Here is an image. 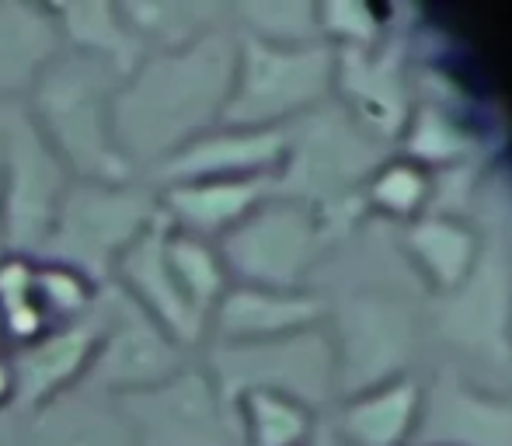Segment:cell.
Returning a JSON list of instances; mask_svg holds the SVG:
<instances>
[{"instance_id":"obj_1","label":"cell","mask_w":512,"mask_h":446,"mask_svg":"<svg viewBox=\"0 0 512 446\" xmlns=\"http://www.w3.org/2000/svg\"><path fill=\"white\" fill-rule=\"evenodd\" d=\"M237 28L216 32L189 46L147 53L115 88V143L136 175L189 147L223 115L234 81Z\"/></svg>"},{"instance_id":"obj_2","label":"cell","mask_w":512,"mask_h":446,"mask_svg":"<svg viewBox=\"0 0 512 446\" xmlns=\"http://www.w3.org/2000/svg\"><path fill=\"white\" fill-rule=\"evenodd\" d=\"M122 74L98 60L63 49L35 81L25 105L74 182H129L140 178L115 143V88Z\"/></svg>"},{"instance_id":"obj_3","label":"cell","mask_w":512,"mask_h":446,"mask_svg":"<svg viewBox=\"0 0 512 446\" xmlns=\"http://www.w3.org/2000/svg\"><path fill=\"white\" fill-rule=\"evenodd\" d=\"M161 220L157 189L143 178L129 182H74L60 203L49 237L35 258L74 265L95 283L112 269L154 223Z\"/></svg>"},{"instance_id":"obj_4","label":"cell","mask_w":512,"mask_h":446,"mask_svg":"<svg viewBox=\"0 0 512 446\" xmlns=\"http://www.w3.org/2000/svg\"><path fill=\"white\" fill-rule=\"evenodd\" d=\"M74 175L25 102H0V223L11 251L39 255Z\"/></svg>"},{"instance_id":"obj_5","label":"cell","mask_w":512,"mask_h":446,"mask_svg":"<svg viewBox=\"0 0 512 446\" xmlns=\"http://www.w3.org/2000/svg\"><path fill=\"white\" fill-rule=\"evenodd\" d=\"M98 325H102V335H98V349L84 387L108 394V398H126V394L164 384L199 352L164 332L112 283H105L102 300H98Z\"/></svg>"},{"instance_id":"obj_6","label":"cell","mask_w":512,"mask_h":446,"mask_svg":"<svg viewBox=\"0 0 512 446\" xmlns=\"http://www.w3.org/2000/svg\"><path fill=\"white\" fill-rule=\"evenodd\" d=\"M115 405L133 446H237L230 401L199 356L164 384L115 398Z\"/></svg>"},{"instance_id":"obj_7","label":"cell","mask_w":512,"mask_h":446,"mask_svg":"<svg viewBox=\"0 0 512 446\" xmlns=\"http://www.w3.org/2000/svg\"><path fill=\"white\" fill-rule=\"evenodd\" d=\"M98 335H102V325H98V307H95L91 318L77 321V325L49 328V332H42L32 342L11 349L14 412L28 415L35 408L49 405V401L84 387L91 359H95L98 349Z\"/></svg>"},{"instance_id":"obj_8","label":"cell","mask_w":512,"mask_h":446,"mask_svg":"<svg viewBox=\"0 0 512 446\" xmlns=\"http://www.w3.org/2000/svg\"><path fill=\"white\" fill-rule=\"evenodd\" d=\"M108 283L126 293L143 314H150L164 332H171L182 345H189V349H203L206 345V314H199L185 300V293L178 290L175 276L168 269V258H164V217L115 262Z\"/></svg>"},{"instance_id":"obj_9","label":"cell","mask_w":512,"mask_h":446,"mask_svg":"<svg viewBox=\"0 0 512 446\" xmlns=\"http://www.w3.org/2000/svg\"><path fill=\"white\" fill-rule=\"evenodd\" d=\"M276 168L262 171V175L189 178V182L154 185L161 217L175 230L206 237V241H220L230 227H237L269 196L272 182H276Z\"/></svg>"},{"instance_id":"obj_10","label":"cell","mask_w":512,"mask_h":446,"mask_svg":"<svg viewBox=\"0 0 512 446\" xmlns=\"http://www.w3.org/2000/svg\"><path fill=\"white\" fill-rule=\"evenodd\" d=\"M63 49L53 4L0 0V102H25Z\"/></svg>"},{"instance_id":"obj_11","label":"cell","mask_w":512,"mask_h":446,"mask_svg":"<svg viewBox=\"0 0 512 446\" xmlns=\"http://www.w3.org/2000/svg\"><path fill=\"white\" fill-rule=\"evenodd\" d=\"M18 446H133V436L115 398L77 387L28 412Z\"/></svg>"},{"instance_id":"obj_12","label":"cell","mask_w":512,"mask_h":446,"mask_svg":"<svg viewBox=\"0 0 512 446\" xmlns=\"http://www.w3.org/2000/svg\"><path fill=\"white\" fill-rule=\"evenodd\" d=\"M53 14L60 21L63 42L70 53L105 63L115 74L126 77L147 56L136 35L129 32L119 0H60V4H53Z\"/></svg>"},{"instance_id":"obj_13","label":"cell","mask_w":512,"mask_h":446,"mask_svg":"<svg viewBox=\"0 0 512 446\" xmlns=\"http://www.w3.org/2000/svg\"><path fill=\"white\" fill-rule=\"evenodd\" d=\"M119 11L143 53L189 46L230 18V7L213 0H119Z\"/></svg>"},{"instance_id":"obj_14","label":"cell","mask_w":512,"mask_h":446,"mask_svg":"<svg viewBox=\"0 0 512 446\" xmlns=\"http://www.w3.org/2000/svg\"><path fill=\"white\" fill-rule=\"evenodd\" d=\"M164 258H168V269L175 276L178 290L185 293V300L199 314H206L209 321V311L230 286V272L220 255V244L164 223Z\"/></svg>"},{"instance_id":"obj_15","label":"cell","mask_w":512,"mask_h":446,"mask_svg":"<svg viewBox=\"0 0 512 446\" xmlns=\"http://www.w3.org/2000/svg\"><path fill=\"white\" fill-rule=\"evenodd\" d=\"M102 290L105 283H95L74 265L53 262V258H35V297H39L49 328L77 325V321L91 318Z\"/></svg>"},{"instance_id":"obj_16","label":"cell","mask_w":512,"mask_h":446,"mask_svg":"<svg viewBox=\"0 0 512 446\" xmlns=\"http://www.w3.org/2000/svg\"><path fill=\"white\" fill-rule=\"evenodd\" d=\"M42 332H49V321L35 297V258L11 251L0 262V335L18 349Z\"/></svg>"},{"instance_id":"obj_17","label":"cell","mask_w":512,"mask_h":446,"mask_svg":"<svg viewBox=\"0 0 512 446\" xmlns=\"http://www.w3.org/2000/svg\"><path fill=\"white\" fill-rule=\"evenodd\" d=\"M14 412V366H11V352L0 359V415Z\"/></svg>"},{"instance_id":"obj_18","label":"cell","mask_w":512,"mask_h":446,"mask_svg":"<svg viewBox=\"0 0 512 446\" xmlns=\"http://www.w3.org/2000/svg\"><path fill=\"white\" fill-rule=\"evenodd\" d=\"M21 422H25V415H18V412L0 415V446H18L21 443Z\"/></svg>"},{"instance_id":"obj_19","label":"cell","mask_w":512,"mask_h":446,"mask_svg":"<svg viewBox=\"0 0 512 446\" xmlns=\"http://www.w3.org/2000/svg\"><path fill=\"white\" fill-rule=\"evenodd\" d=\"M11 255V244H7V234H4V223H0V262Z\"/></svg>"},{"instance_id":"obj_20","label":"cell","mask_w":512,"mask_h":446,"mask_svg":"<svg viewBox=\"0 0 512 446\" xmlns=\"http://www.w3.org/2000/svg\"><path fill=\"white\" fill-rule=\"evenodd\" d=\"M7 352H11V345H7V338H4V335H0V359H4V356H7Z\"/></svg>"}]
</instances>
